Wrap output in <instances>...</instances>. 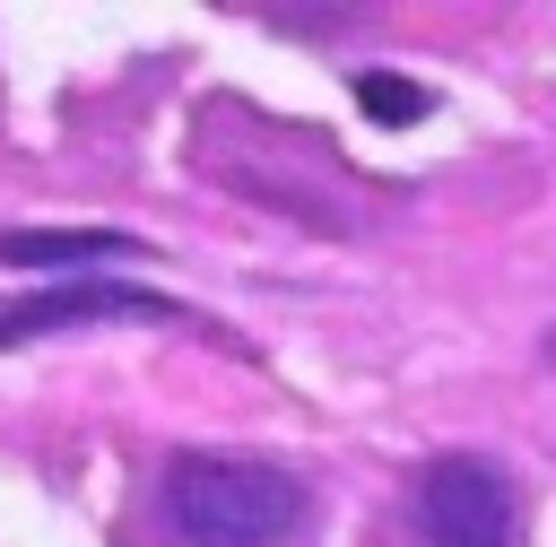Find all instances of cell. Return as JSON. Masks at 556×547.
<instances>
[{"mask_svg": "<svg viewBox=\"0 0 556 547\" xmlns=\"http://www.w3.org/2000/svg\"><path fill=\"white\" fill-rule=\"evenodd\" d=\"M408 521H417V547H513L521 538V504H513V478L486 460V451H443L417 469V495H408Z\"/></svg>", "mask_w": 556, "mask_h": 547, "instance_id": "obj_2", "label": "cell"}, {"mask_svg": "<svg viewBox=\"0 0 556 547\" xmlns=\"http://www.w3.org/2000/svg\"><path fill=\"white\" fill-rule=\"evenodd\" d=\"M165 313H174V304L148 295V287H122V278H61V287H43L35 304L0 313V347H17V339H35V330H61V321H165Z\"/></svg>", "mask_w": 556, "mask_h": 547, "instance_id": "obj_3", "label": "cell"}, {"mask_svg": "<svg viewBox=\"0 0 556 547\" xmlns=\"http://www.w3.org/2000/svg\"><path fill=\"white\" fill-rule=\"evenodd\" d=\"M156 504L182 547H278L304 521V478L252 451H174Z\"/></svg>", "mask_w": 556, "mask_h": 547, "instance_id": "obj_1", "label": "cell"}, {"mask_svg": "<svg viewBox=\"0 0 556 547\" xmlns=\"http://www.w3.org/2000/svg\"><path fill=\"white\" fill-rule=\"evenodd\" d=\"M130 252V234H113V226H52V234H0V260L9 269H78V260H122Z\"/></svg>", "mask_w": 556, "mask_h": 547, "instance_id": "obj_4", "label": "cell"}, {"mask_svg": "<svg viewBox=\"0 0 556 547\" xmlns=\"http://www.w3.org/2000/svg\"><path fill=\"white\" fill-rule=\"evenodd\" d=\"M356 113L382 122V130H408V122L434 113V96H426L417 78H400V69H365V78H356Z\"/></svg>", "mask_w": 556, "mask_h": 547, "instance_id": "obj_5", "label": "cell"}]
</instances>
